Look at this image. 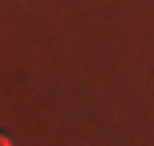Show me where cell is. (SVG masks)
<instances>
[{
    "label": "cell",
    "instance_id": "obj_1",
    "mask_svg": "<svg viewBox=\"0 0 154 146\" xmlns=\"http://www.w3.org/2000/svg\"><path fill=\"white\" fill-rule=\"evenodd\" d=\"M8 142H12V138H4V134H0V146H8Z\"/></svg>",
    "mask_w": 154,
    "mask_h": 146
}]
</instances>
